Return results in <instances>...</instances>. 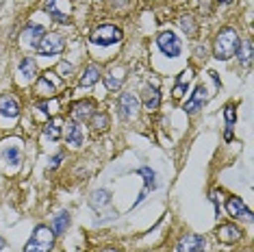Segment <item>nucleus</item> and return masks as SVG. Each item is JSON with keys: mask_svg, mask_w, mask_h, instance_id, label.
Listing matches in <instances>:
<instances>
[{"mask_svg": "<svg viewBox=\"0 0 254 252\" xmlns=\"http://www.w3.org/2000/svg\"><path fill=\"white\" fill-rule=\"evenodd\" d=\"M237 48H239V35H237L235 28H222L215 37V44H213V55L219 61H226L230 57H235Z\"/></svg>", "mask_w": 254, "mask_h": 252, "instance_id": "nucleus-1", "label": "nucleus"}, {"mask_svg": "<svg viewBox=\"0 0 254 252\" xmlns=\"http://www.w3.org/2000/svg\"><path fill=\"white\" fill-rule=\"evenodd\" d=\"M55 244V233L48 226H37L28 239L24 252H50Z\"/></svg>", "mask_w": 254, "mask_h": 252, "instance_id": "nucleus-2", "label": "nucleus"}, {"mask_svg": "<svg viewBox=\"0 0 254 252\" xmlns=\"http://www.w3.org/2000/svg\"><path fill=\"white\" fill-rule=\"evenodd\" d=\"M122 42V31L113 24H102L91 33V44L96 46H113Z\"/></svg>", "mask_w": 254, "mask_h": 252, "instance_id": "nucleus-3", "label": "nucleus"}, {"mask_svg": "<svg viewBox=\"0 0 254 252\" xmlns=\"http://www.w3.org/2000/svg\"><path fill=\"white\" fill-rule=\"evenodd\" d=\"M44 9L48 11L50 18L55 22H59V24H67V20H70V11H72L70 0H46Z\"/></svg>", "mask_w": 254, "mask_h": 252, "instance_id": "nucleus-4", "label": "nucleus"}, {"mask_svg": "<svg viewBox=\"0 0 254 252\" xmlns=\"http://www.w3.org/2000/svg\"><path fill=\"white\" fill-rule=\"evenodd\" d=\"M63 48H65V42H63V37L59 33H48V35L42 37V42H39L35 50L44 57H53V55L63 53Z\"/></svg>", "mask_w": 254, "mask_h": 252, "instance_id": "nucleus-5", "label": "nucleus"}, {"mask_svg": "<svg viewBox=\"0 0 254 252\" xmlns=\"http://www.w3.org/2000/svg\"><path fill=\"white\" fill-rule=\"evenodd\" d=\"M157 46L161 48V53H163L165 57H178L181 50H183L181 39H178L176 33H172V31L161 33V35L157 37Z\"/></svg>", "mask_w": 254, "mask_h": 252, "instance_id": "nucleus-6", "label": "nucleus"}, {"mask_svg": "<svg viewBox=\"0 0 254 252\" xmlns=\"http://www.w3.org/2000/svg\"><path fill=\"white\" fill-rule=\"evenodd\" d=\"M206 246V239L202 235H195V233H187L178 239L176 244V252H202Z\"/></svg>", "mask_w": 254, "mask_h": 252, "instance_id": "nucleus-7", "label": "nucleus"}, {"mask_svg": "<svg viewBox=\"0 0 254 252\" xmlns=\"http://www.w3.org/2000/svg\"><path fill=\"white\" fill-rule=\"evenodd\" d=\"M124 78H126V70L122 65H113L111 70L105 74V85L109 91H118L120 87L124 85Z\"/></svg>", "mask_w": 254, "mask_h": 252, "instance_id": "nucleus-8", "label": "nucleus"}, {"mask_svg": "<svg viewBox=\"0 0 254 252\" xmlns=\"http://www.w3.org/2000/svg\"><path fill=\"white\" fill-rule=\"evenodd\" d=\"M0 116L4 118H18L20 116V100L13 94L0 96Z\"/></svg>", "mask_w": 254, "mask_h": 252, "instance_id": "nucleus-9", "label": "nucleus"}, {"mask_svg": "<svg viewBox=\"0 0 254 252\" xmlns=\"http://www.w3.org/2000/svg\"><path fill=\"white\" fill-rule=\"evenodd\" d=\"M226 211L233 217H244L246 222H252V213H250V209L244 204V200H239V198H235V196H230L226 200Z\"/></svg>", "mask_w": 254, "mask_h": 252, "instance_id": "nucleus-10", "label": "nucleus"}, {"mask_svg": "<svg viewBox=\"0 0 254 252\" xmlns=\"http://www.w3.org/2000/svg\"><path fill=\"white\" fill-rule=\"evenodd\" d=\"M137 109H139V100L132 94L120 96V116H122V120H130L137 113Z\"/></svg>", "mask_w": 254, "mask_h": 252, "instance_id": "nucleus-11", "label": "nucleus"}, {"mask_svg": "<svg viewBox=\"0 0 254 252\" xmlns=\"http://www.w3.org/2000/svg\"><path fill=\"white\" fill-rule=\"evenodd\" d=\"M44 35H46L44 26H39V24H31V26H26L24 31H22V37H20V39H22V42H24L26 46H31V48H37Z\"/></svg>", "mask_w": 254, "mask_h": 252, "instance_id": "nucleus-12", "label": "nucleus"}, {"mask_svg": "<svg viewBox=\"0 0 254 252\" xmlns=\"http://www.w3.org/2000/svg\"><path fill=\"white\" fill-rule=\"evenodd\" d=\"M94 100H80L76 102V105L72 107V118H74V122H85V120H89L91 116H94Z\"/></svg>", "mask_w": 254, "mask_h": 252, "instance_id": "nucleus-13", "label": "nucleus"}, {"mask_svg": "<svg viewBox=\"0 0 254 252\" xmlns=\"http://www.w3.org/2000/svg\"><path fill=\"white\" fill-rule=\"evenodd\" d=\"M204 102H206V87L204 85H198V87L193 89L191 98L185 102V113H195Z\"/></svg>", "mask_w": 254, "mask_h": 252, "instance_id": "nucleus-14", "label": "nucleus"}, {"mask_svg": "<svg viewBox=\"0 0 254 252\" xmlns=\"http://www.w3.org/2000/svg\"><path fill=\"white\" fill-rule=\"evenodd\" d=\"M35 91H37L39 96H44V98H55V94H57V83L48 76V72L42 74V76L37 78Z\"/></svg>", "mask_w": 254, "mask_h": 252, "instance_id": "nucleus-15", "label": "nucleus"}, {"mask_svg": "<svg viewBox=\"0 0 254 252\" xmlns=\"http://www.w3.org/2000/svg\"><path fill=\"white\" fill-rule=\"evenodd\" d=\"M217 239L222 244H237L241 239V231L235 224H222L217 228Z\"/></svg>", "mask_w": 254, "mask_h": 252, "instance_id": "nucleus-16", "label": "nucleus"}, {"mask_svg": "<svg viewBox=\"0 0 254 252\" xmlns=\"http://www.w3.org/2000/svg\"><path fill=\"white\" fill-rule=\"evenodd\" d=\"M63 133H65L67 144L72 146L83 144V128L78 126V122H63Z\"/></svg>", "mask_w": 254, "mask_h": 252, "instance_id": "nucleus-17", "label": "nucleus"}, {"mask_svg": "<svg viewBox=\"0 0 254 252\" xmlns=\"http://www.w3.org/2000/svg\"><path fill=\"white\" fill-rule=\"evenodd\" d=\"M161 105V91L157 87V83H154V87L150 85V87H146V91H143V107L148 109V111H154V109H159Z\"/></svg>", "mask_w": 254, "mask_h": 252, "instance_id": "nucleus-18", "label": "nucleus"}, {"mask_svg": "<svg viewBox=\"0 0 254 252\" xmlns=\"http://www.w3.org/2000/svg\"><path fill=\"white\" fill-rule=\"evenodd\" d=\"M98 81H100V67L96 65V63H89L87 67H85L83 76H80L78 85L80 87H91V85H96Z\"/></svg>", "mask_w": 254, "mask_h": 252, "instance_id": "nucleus-19", "label": "nucleus"}, {"mask_svg": "<svg viewBox=\"0 0 254 252\" xmlns=\"http://www.w3.org/2000/svg\"><path fill=\"white\" fill-rule=\"evenodd\" d=\"M20 76H22V81H33V78L37 76V63H35V59L24 57V59L20 61Z\"/></svg>", "mask_w": 254, "mask_h": 252, "instance_id": "nucleus-20", "label": "nucleus"}, {"mask_svg": "<svg viewBox=\"0 0 254 252\" xmlns=\"http://www.w3.org/2000/svg\"><path fill=\"white\" fill-rule=\"evenodd\" d=\"M191 78H193V70H191V67H187V70H183L181 74H178V81L174 85V98H183L185 89H187V85L191 83Z\"/></svg>", "mask_w": 254, "mask_h": 252, "instance_id": "nucleus-21", "label": "nucleus"}, {"mask_svg": "<svg viewBox=\"0 0 254 252\" xmlns=\"http://www.w3.org/2000/svg\"><path fill=\"white\" fill-rule=\"evenodd\" d=\"M89 120H91V130H94V133H105L109 128V124H111V118H109L105 111H96Z\"/></svg>", "mask_w": 254, "mask_h": 252, "instance_id": "nucleus-22", "label": "nucleus"}, {"mask_svg": "<svg viewBox=\"0 0 254 252\" xmlns=\"http://www.w3.org/2000/svg\"><path fill=\"white\" fill-rule=\"evenodd\" d=\"M63 133V122L59 118H55V120H48L44 126V137H48V139H59Z\"/></svg>", "mask_w": 254, "mask_h": 252, "instance_id": "nucleus-23", "label": "nucleus"}, {"mask_svg": "<svg viewBox=\"0 0 254 252\" xmlns=\"http://www.w3.org/2000/svg\"><path fill=\"white\" fill-rule=\"evenodd\" d=\"M237 57H239V61L248 65V63L252 61V42L250 39H244V42H239V48H237Z\"/></svg>", "mask_w": 254, "mask_h": 252, "instance_id": "nucleus-24", "label": "nucleus"}, {"mask_svg": "<svg viewBox=\"0 0 254 252\" xmlns=\"http://www.w3.org/2000/svg\"><path fill=\"white\" fill-rule=\"evenodd\" d=\"M2 159L7 163H11L13 168H18L20 161H22V148L20 146H15V148H4L2 150Z\"/></svg>", "mask_w": 254, "mask_h": 252, "instance_id": "nucleus-25", "label": "nucleus"}, {"mask_svg": "<svg viewBox=\"0 0 254 252\" xmlns=\"http://www.w3.org/2000/svg\"><path fill=\"white\" fill-rule=\"evenodd\" d=\"M67 226H70V213H67V211H63V213H59L55 217V222H53V226H50V228H53L55 235H61Z\"/></svg>", "mask_w": 254, "mask_h": 252, "instance_id": "nucleus-26", "label": "nucleus"}, {"mask_svg": "<svg viewBox=\"0 0 254 252\" xmlns=\"http://www.w3.org/2000/svg\"><path fill=\"white\" fill-rule=\"evenodd\" d=\"M109 200H111L109 191H107V189H100V191H94V193H91V200H89V202H91V207H94V209H100V207H105Z\"/></svg>", "mask_w": 254, "mask_h": 252, "instance_id": "nucleus-27", "label": "nucleus"}, {"mask_svg": "<svg viewBox=\"0 0 254 252\" xmlns=\"http://www.w3.org/2000/svg\"><path fill=\"white\" fill-rule=\"evenodd\" d=\"M139 174H141V176H146V179H143V181H146V189H143L146 193L150 191V189L157 187V174H154V172L150 170V168H141V170H139Z\"/></svg>", "mask_w": 254, "mask_h": 252, "instance_id": "nucleus-28", "label": "nucleus"}, {"mask_svg": "<svg viewBox=\"0 0 254 252\" xmlns=\"http://www.w3.org/2000/svg\"><path fill=\"white\" fill-rule=\"evenodd\" d=\"M178 24H181V28L187 33V35H195V24H193L191 15H183V18L178 20Z\"/></svg>", "mask_w": 254, "mask_h": 252, "instance_id": "nucleus-29", "label": "nucleus"}, {"mask_svg": "<svg viewBox=\"0 0 254 252\" xmlns=\"http://www.w3.org/2000/svg\"><path fill=\"white\" fill-rule=\"evenodd\" d=\"M224 118H226V128H233L235 120H237V111H235L233 105H226V109H224Z\"/></svg>", "mask_w": 254, "mask_h": 252, "instance_id": "nucleus-30", "label": "nucleus"}, {"mask_svg": "<svg viewBox=\"0 0 254 252\" xmlns=\"http://www.w3.org/2000/svg\"><path fill=\"white\" fill-rule=\"evenodd\" d=\"M57 72H59V76L67 78V76L72 74V63H67V61H59V65H57Z\"/></svg>", "mask_w": 254, "mask_h": 252, "instance_id": "nucleus-31", "label": "nucleus"}, {"mask_svg": "<svg viewBox=\"0 0 254 252\" xmlns=\"http://www.w3.org/2000/svg\"><path fill=\"white\" fill-rule=\"evenodd\" d=\"M39 109V111H42V113H55L57 111V100H46V102H42V105H39L37 107Z\"/></svg>", "mask_w": 254, "mask_h": 252, "instance_id": "nucleus-32", "label": "nucleus"}, {"mask_svg": "<svg viewBox=\"0 0 254 252\" xmlns=\"http://www.w3.org/2000/svg\"><path fill=\"white\" fill-rule=\"evenodd\" d=\"M61 157H63V154H57V157H53V159H50V170H55L57 165L61 163Z\"/></svg>", "mask_w": 254, "mask_h": 252, "instance_id": "nucleus-33", "label": "nucleus"}, {"mask_svg": "<svg viewBox=\"0 0 254 252\" xmlns=\"http://www.w3.org/2000/svg\"><path fill=\"white\" fill-rule=\"evenodd\" d=\"M102 252H120L118 248H107V250H102Z\"/></svg>", "mask_w": 254, "mask_h": 252, "instance_id": "nucleus-34", "label": "nucleus"}, {"mask_svg": "<svg viewBox=\"0 0 254 252\" xmlns=\"http://www.w3.org/2000/svg\"><path fill=\"white\" fill-rule=\"evenodd\" d=\"M4 248V239H0V250H2Z\"/></svg>", "mask_w": 254, "mask_h": 252, "instance_id": "nucleus-35", "label": "nucleus"}, {"mask_svg": "<svg viewBox=\"0 0 254 252\" xmlns=\"http://www.w3.org/2000/svg\"><path fill=\"white\" fill-rule=\"evenodd\" d=\"M222 2H224V4H230V2H233V0H222Z\"/></svg>", "mask_w": 254, "mask_h": 252, "instance_id": "nucleus-36", "label": "nucleus"}]
</instances>
